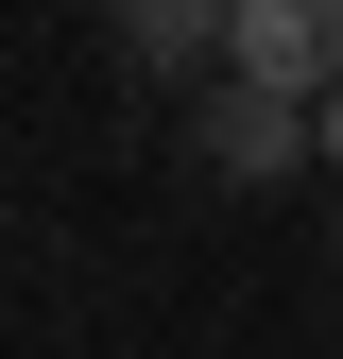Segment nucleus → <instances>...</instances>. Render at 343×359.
<instances>
[{"label":"nucleus","instance_id":"nucleus-1","mask_svg":"<svg viewBox=\"0 0 343 359\" xmlns=\"http://www.w3.org/2000/svg\"><path fill=\"white\" fill-rule=\"evenodd\" d=\"M224 69L326 120V103H343V0H240V34H224Z\"/></svg>","mask_w":343,"mask_h":359},{"label":"nucleus","instance_id":"nucleus-2","mask_svg":"<svg viewBox=\"0 0 343 359\" xmlns=\"http://www.w3.org/2000/svg\"><path fill=\"white\" fill-rule=\"evenodd\" d=\"M189 137L224 154L240 189H257V171H292V154H326V137H309V103H275V86H240V69L206 86V120H189Z\"/></svg>","mask_w":343,"mask_h":359},{"label":"nucleus","instance_id":"nucleus-3","mask_svg":"<svg viewBox=\"0 0 343 359\" xmlns=\"http://www.w3.org/2000/svg\"><path fill=\"white\" fill-rule=\"evenodd\" d=\"M120 34H138L155 69H206V86H224V34H240V0H120Z\"/></svg>","mask_w":343,"mask_h":359},{"label":"nucleus","instance_id":"nucleus-4","mask_svg":"<svg viewBox=\"0 0 343 359\" xmlns=\"http://www.w3.org/2000/svg\"><path fill=\"white\" fill-rule=\"evenodd\" d=\"M309 137H326V171H343V103H326V120H309Z\"/></svg>","mask_w":343,"mask_h":359},{"label":"nucleus","instance_id":"nucleus-5","mask_svg":"<svg viewBox=\"0 0 343 359\" xmlns=\"http://www.w3.org/2000/svg\"><path fill=\"white\" fill-rule=\"evenodd\" d=\"M326 257H343V222H326Z\"/></svg>","mask_w":343,"mask_h":359}]
</instances>
